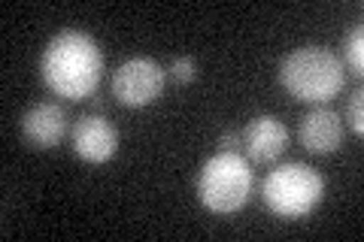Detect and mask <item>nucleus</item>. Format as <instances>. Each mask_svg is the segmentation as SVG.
<instances>
[{"label":"nucleus","instance_id":"obj_1","mask_svg":"<svg viewBox=\"0 0 364 242\" xmlns=\"http://www.w3.org/2000/svg\"><path fill=\"white\" fill-rule=\"evenodd\" d=\"M40 76L52 94L85 100L104 79V52L85 31H61L40 55Z\"/></svg>","mask_w":364,"mask_h":242},{"label":"nucleus","instance_id":"obj_2","mask_svg":"<svg viewBox=\"0 0 364 242\" xmlns=\"http://www.w3.org/2000/svg\"><path fill=\"white\" fill-rule=\"evenodd\" d=\"M279 82L301 103H331L346 85V67L325 45H301L279 61Z\"/></svg>","mask_w":364,"mask_h":242},{"label":"nucleus","instance_id":"obj_3","mask_svg":"<svg viewBox=\"0 0 364 242\" xmlns=\"http://www.w3.org/2000/svg\"><path fill=\"white\" fill-rule=\"evenodd\" d=\"M252 197V164L240 152H219L200 167L198 200L215 215H234Z\"/></svg>","mask_w":364,"mask_h":242},{"label":"nucleus","instance_id":"obj_4","mask_svg":"<svg viewBox=\"0 0 364 242\" xmlns=\"http://www.w3.org/2000/svg\"><path fill=\"white\" fill-rule=\"evenodd\" d=\"M325 197L322 172L306 164H282L267 172L261 185V200L277 218H306Z\"/></svg>","mask_w":364,"mask_h":242},{"label":"nucleus","instance_id":"obj_5","mask_svg":"<svg viewBox=\"0 0 364 242\" xmlns=\"http://www.w3.org/2000/svg\"><path fill=\"white\" fill-rule=\"evenodd\" d=\"M164 82H167V73L161 70L158 61H152V57H131V61L116 67L109 88H112V97L122 106L140 109L161 97Z\"/></svg>","mask_w":364,"mask_h":242},{"label":"nucleus","instance_id":"obj_6","mask_svg":"<svg viewBox=\"0 0 364 242\" xmlns=\"http://www.w3.org/2000/svg\"><path fill=\"white\" fill-rule=\"evenodd\" d=\"M70 143L85 164H107L119 152V131L104 115H82L70 131Z\"/></svg>","mask_w":364,"mask_h":242},{"label":"nucleus","instance_id":"obj_7","mask_svg":"<svg viewBox=\"0 0 364 242\" xmlns=\"http://www.w3.org/2000/svg\"><path fill=\"white\" fill-rule=\"evenodd\" d=\"M289 148V128L277 115H258L243 128V152L249 164H273Z\"/></svg>","mask_w":364,"mask_h":242},{"label":"nucleus","instance_id":"obj_8","mask_svg":"<svg viewBox=\"0 0 364 242\" xmlns=\"http://www.w3.org/2000/svg\"><path fill=\"white\" fill-rule=\"evenodd\" d=\"M343 119L328 106L306 112L298 124V140L313 155H334L343 145Z\"/></svg>","mask_w":364,"mask_h":242},{"label":"nucleus","instance_id":"obj_9","mask_svg":"<svg viewBox=\"0 0 364 242\" xmlns=\"http://www.w3.org/2000/svg\"><path fill=\"white\" fill-rule=\"evenodd\" d=\"M67 133V112L61 103H37L21 115V136L33 148H52Z\"/></svg>","mask_w":364,"mask_h":242},{"label":"nucleus","instance_id":"obj_10","mask_svg":"<svg viewBox=\"0 0 364 242\" xmlns=\"http://www.w3.org/2000/svg\"><path fill=\"white\" fill-rule=\"evenodd\" d=\"M343 67H349L352 73L364 70V28L361 25L349 28L343 37Z\"/></svg>","mask_w":364,"mask_h":242},{"label":"nucleus","instance_id":"obj_11","mask_svg":"<svg viewBox=\"0 0 364 242\" xmlns=\"http://www.w3.org/2000/svg\"><path fill=\"white\" fill-rule=\"evenodd\" d=\"M170 79H173L176 85H188V82H195V76H198V64H195V57H188V55H182L176 57L173 64H170Z\"/></svg>","mask_w":364,"mask_h":242},{"label":"nucleus","instance_id":"obj_12","mask_svg":"<svg viewBox=\"0 0 364 242\" xmlns=\"http://www.w3.org/2000/svg\"><path fill=\"white\" fill-rule=\"evenodd\" d=\"M346 124L352 128V133H358V136L364 133V91L361 88L346 103Z\"/></svg>","mask_w":364,"mask_h":242},{"label":"nucleus","instance_id":"obj_13","mask_svg":"<svg viewBox=\"0 0 364 242\" xmlns=\"http://www.w3.org/2000/svg\"><path fill=\"white\" fill-rule=\"evenodd\" d=\"M243 148V133L237 131H225L219 136V152H240Z\"/></svg>","mask_w":364,"mask_h":242}]
</instances>
